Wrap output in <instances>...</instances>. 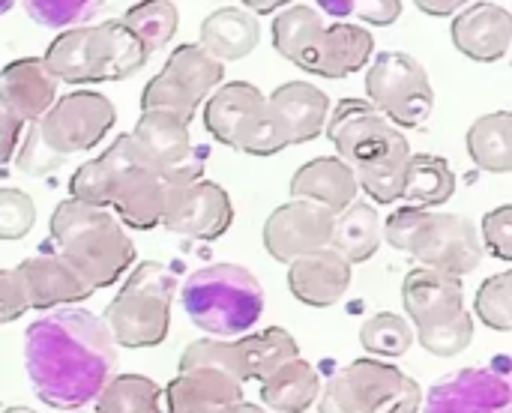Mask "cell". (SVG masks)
Instances as JSON below:
<instances>
[{"label": "cell", "mask_w": 512, "mask_h": 413, "mask_svg": "<svg viewBox=\"0 0 512 413\" xmlns=\"http://www.w3.org/2000/svg\"><path fill=\"white\" fill-rule=\"evenodd\" d=\"M24 366L36 396L54 411H78L102 393L117 369V342L102 318L63 309L24 333Z\"/></svg>", "instance_id": "6da1fadb"}, {"label": "cell", "mask_w": 512, "mask_h": 413, "mask_svg": "<svg viewBox=\"0 0 512 413\" xmlns=\"http://www.w3.org/2000/svg\"><path fill=\"white\" fill-rule=\"evenodd\" d=\"M51 237L60 255L93 285H114L135 261V246L123 225L102 207L63 201L51 216Z\"/></svg>", "instance_id": "7a4b0ae2"}, {"label": "cell", "mask_w": 512, "mask_h": 413, "mask_svg": "<svg viewBox=\"0 0 512 413\" xmlns=\"http://www.w3.org/2000/svg\"><path fill=\"white\" fill-rule=\"evenodd\" d=\"M150 51L138 36L120 21H105L99 27L63 30L45 51L42 63L57 81L90 84V81H120L135 75L147 63Z\"/></svg>", "instance_id": "3957f363"}, {"label": "cell", "mask_w": 512, "mask_h": 413, "mask_svg": "<svg viewBox=\"0 0 512 413\" xmlns=\"http://www.w3.org/2000/svg\"><path fill=\"white\" fill-rule=\"evenodd\" d=\"M180 303L198 330L231 339L249 333L261 318L264 288L240 264H210L183 282Z\"/></svg>", "instance_id": "277c9868"}, {"label": "cell", "mask_w": 512, "mask_h": 413, "mask_svg": "<svg viewBox=\"0 0 512 413\" xmlns=\"http://www.w3.org/2000/svg\"><path fill=\"white\" fill-rule=\"evenodd\" d=\"M177 294L174 273L159 261L138 264L120 294L105 309V327L123 348H156L168 336L171 300Z\"/></svg>", "instance_id": "5b68a950"}, {"label": "cell", "mask_w": 512, "mask_h": 413, "mask_svg": "<svg viewBox=\"0 0 512 413\" xmlns=\"http://www.w3.org/2000/svg\"><path fill=\"white\" fill-rule=\"evenodd\" d=\"M420 405V384L381 360H357L321 390V413H417Z\"/></svg>", "instance_id": "8992f818"}, {"label": "cell", "mask_w": 512, "mask_h": 413, "mask_svg": "<svg viewBox=\"0 0 512 413\" xmlns=\"http://www.w3.org/2000/svg\"><path fill=\"white\" fill-rule=\"evenodd\" d=\"M204 123L216 141L249 156H276L282 141L267 120V99L249 81H228L204 105Z\"/></svg>", "instance_id": "52a82bcc"}, {"label": "cell", "mask_w": 512, "mask_h": 413, "mask_svg": "<svg viewBox=\"0 0 512 413\" xmlns=\"http://www.w3.org/2000/svg\"><path fill=\"white\" fill-rule=\"evenodd\" d=\"M369 102L402 129H417L435 108V90L420 60L405 51H384L372 60L366 75Z\"/></svg>", "instance_id": "ba28073f"}, {"label": "cell", "mask_w": 512, "mask_h": 413, "mask_svg": "<svg viewBox=\"0 0 512 413\" xmlns=\"http://www.w3.org/2000/svg\"><path fill=\"white\" fill-rule=\"evenodd\" d=\"M225 78V63L213 60L198 42H186L165 60L162 72L144 87V111H168L189 123L198 105L219 87Z\"/></svg>", "instance_id": "9c48e42d"}, {"label": "cell", "mask_w": 512, "mask_h": 413, "mask_svg": "<svg viewBox=\"0 0 512 413\" xmlns=\"http://www.w3.org/2000/svg\"><path fill=\"white\" fill-rule=\"evenodd\" d=\"M114 120L117 111L108 96L96 90H75L54 99L42 120H36V132L51 153L69 159L72 153L93 150L111 132Z\"/></svg>", "instance_id": "30bf717a"}, {"label": "cell", "mask_w": 512, "mask_h": 413, "mask_svg": "<svg viewBox=\"0 0 512 413\" xmlns=\"http://www.w3.org/2000/svg\"><path fill=\"white\" fill-rule=\"evenodd\" d=\"M405 255L417 258L429 270H441V273L462 279L480 267L483 243H480L477 228L465 216L423 210L408 240Z\"/></svg>", "instance_id": "8fae6325"}, {"label": "cell", "mask_w": 512, "mask_h": 413, "mask_svg": "<svg viewBox=\"0 0 512 413\" xmlns=\"http://www.w3.org/2000/svg\"><path fill=\"white\" fill-rule=\"evenodd\" d=\"M327 135L345 165L351 171L384 156L399 138H405L372 102L366 99H342L330 117Z\"/></svg>", "instance_id": "7c38bea8"}, {"label": "cell", "mask_w": 512, "mask_h": 413, "mask_svg": "<svg viewBox=\"0 0 512 413\" xmlns=\"http://www.w3.org/2000/svg\"><path fill=\"white\" fill-rule=\"evenodd\" d=\"M333 213L312 201H288L264 222V249L273 261L291 264L309 252L327 249L333 234Z\"/></svg>", "instance_id": "4fadbf2b"}, {"label": "cell", "mask_w": 512, "mask_h": 413, "mask_svg": "<svg viewBox=\"0 0 512 413\" xmlns=\"http://www.w3.org/2000/svg\"><path fill=\"white\" fill-rule=\"evenodd\" d=\"M423 413H512V387L501 372L462 369L432 384Z\"/></svg>", "instance_id": "5bb4252c"}, {"label": "cell", "mask_w": 512, "mask_h": 413, "mask_svg": "<svg viewBox=\"0 0 512 413\" xmlns=\"http://www.w3.org/2000/svg\"><path fill=\"white\" fill-rule=\"evenodd\" d=\"M234 219V207L228 192L213 180H198L192 186L174 189L162 225L171 234L195 237V240H219Z\"/></svg>", "instance_id": "9a60e30c"}, {"label": "cell", "mask_w": 512, "mask_h": 413, "mask_svg": "<svg viewBox=\"0 0 512 413\" xmlns=\"http://www.w3.org/2000/svg\"><path fill=\"white\" fill-rule=\"evenodd\" d=\"M330 99L321 87L309 81H288L273 90L267 99V120L282 141V147L306 144L321 135L327 126Z\"/></svg>", "instance_id": "2e32d148"}, {"label": "cell", "mask_w": 512, "mask_h": 413, "mask_svg": "<svg viewBox=\"0 0 512 413\" xmlns=\"http://www.w3.org/2000/svg\"><path fill=\"white\" fill-rule=\"evenodd\" d=\"M372 48L375 39L366 27L336 21L333 27H324L315 45L297 60V66L321 78H348L369 63Z\"/></svg>", "instance_id": "e0dca14e"}, {"label": "cell", "mask_w": 512, "mask_h": 413, "mask_svg": "<svg viewBox=\"0 0 512 413\" xmlns=\"http://www.w3.org/2000/svg\"><path fill=\"white\" fill-rule=\"evenodd\" d=\"M18 276L24 282L27 306H33V309L81 303V300L93 297V291H96L63 255H54V252L27 258L18 267Z\"/></svg>", "instance_id": "ac0fdd59"}, {"label": "cell", "mask_w": 512, "mask_h": 413, "mask_svg": "<svg viewBox=\"0 0 512 413\" xmlns=\"http://www.w3.org/2000/svg\"><path fill=\"white\" fill-rule=\"evenodd\" d=\"M57 99V78L39 57H18L0 69V108L21 123H36Z\"/></svg>", "instance_id": "d6986e66"}, {"label": "cell", "mask_w": 512, "mask_h": 413, "mask_svg": "<svg viewBox=\"0 0 512 413\" xmlns=\"http://www.w3.org/2000/svg\"><path fill=\"white\" fill-rule=\"evenodd\" d=\"M453 42L456 48L477 60L495 63L507 57L512 42V15L501 3H471L453 18Z\"/></svg>", "instance_id": "ffe728a7"}, {"label": "cell", "mask_w": 512, "mask_h": 413, "mask_svg": "<svg viewBox=\"0 0 512 413\" xmlns=\"http://www.w3.org/2000/svg\"><path fill=\"white\" fill-rule=\"evenodd\" d=\"M129 141L135 150V162L159 174L177 168L192 153L189 123L168 111H144Z\"/></svg>", "instance_id": "44dd1931"}, {"label": "cell", "mask_w": 512, "mask_h": 413, "mask_svg": "<svg viewBox=\"0 0 512 413\" xmlns=\"http://www.w3.org/2000/svg\"><path fill=\"white\" fill-rule=\"evenodd\" d=\"M348 285H351V264L330 246L288 264V288L306 306L327 309L345 297Z\"/></svg>", "instance_id": "7402d4cb"}, {"label": "cell", "mask_w": 512, "mask_h": 413, "mask_svg": "<svg viewBox=\"0 0 512 413\" xmlns=\"http://www.w3.org/2000/svg\"><path fill=\"white\" fill-rule=\"evenodd\" d=\"M402 300H405V312L411 315V321H417V327L438 324L465 312L462 279L429 267H417L405 276Z\"/></svg>", "instance_id": "603a6c76"}, {"label": "cell", "mask_w": 512, "mask_h": 413, "mask_svg": "<svg viewBox=\"0 0 512 413\" xmlns=\"http://www.w3.org/2000/svg\"><path fill=\"white\" fill-rule=\"evenodd\" d=\"M357 177L351 165H345L339 156H321L306 162L303 168L294 171L291 177V195L300 201H312L333 216L348 210L357 201Z\"/></svg>", "instance_id": "cb8c5ba5"}, {"label": "cell", "mask_w": 512, "mask_h": 413, "mask_svg": "<svg viewBox=\"0 0 512 413\" xmlns=\"http://www.w3.org/2000/svg\"><path fill=\"white\" fill-rule=\"evenodd\" d=\"M135 150L129 135H120L102 156L84 162L72 180H69V192L72 201L87 204V207H102L108 210V204L114 201V192L120 186V180L126 177L129 168H135Z\"/></svg>", "instance_id": "d4e9b609"}, {"label": "cell", "mask_w": 512, "mask_h": 413, "mask_svg": "<svg viewBox=\"0 0 512 413\" xmlns=\"http://www.w3.org/2000/svg\"><path fill=\"white\" fill-rule=\"evenodd\" d=\"M171 183L165 180V174L159 171H150V168H129L126 177L120 180L117 192H114V207L120 213V219L129 225V228H138V231H147V228H156L162 225V216L168 210V201H171Z\"/></svg>", "instance_id": "484cf974"}, {"label": "cell", "mask_w": 512, "mask_h": 413, "mask_svg": "<svg viewBox=\"0 0 512 413\" xmlns=\"http://www.w3.org/2000/svg\"><path fill=\"white\" fill-rule=\"evenodd\" d=\"M168 413H213L243 402V384L216 369L180 372L168 390Z\"/></svg>", "instance_id": "4316f807"}, {"label": "cell", "mask_w": 512, "mask_h": 413, "mask_svg": "<svg viewBox=\"0 0 512 413\" xmlns=\"http://www.w3.org/2000/svg\"><path fill=\"white\" fill-rule=\"evenodd\" d=\"M261 39L258 18L246 12L243 6H219L201 21V48L225 63V60H243L249 51H255Z\"/></svg>", "instance_id": "83f0119b"}, {"label": "cell", "mask_w": 512, "mask_h": 413, "mask_svg": "<svg viewBox=\"0 0 512 413\" xmlns=\"http://www.w3.org/2000/svg\"><path fill=\"white\" fill-rule=\"evenodd\" d=\"M318 396H321V378L300 357L288 360L267 381H261V402L264 408H270V413L309 411Z\"/></svg>", "instance_id": "f1b7e54d"}, {"label": "cell", "mask_w": 512, "mask_h": 413, "mask_svg": "<svg viewBox=\"0 0 512 413\" xmlns=\"http://www.w3.org/2000/svg\"><path fill=\"white\" fill-rule=\"evenodd\" d=\"M381 216L372 204L366 201H354L348 210H342L333 219V234H330V249L339 252L348 264H363L369 261L384 234H381Z\"/></svg>", "instance_id": "f546056e"}, {"label": "cell", "mask_w": 512, "mask_h": 413, "mask_svg": "<svg viewBox=\"0 0 512 413\" xmlns=\"http://www.w3.org/2000/svg\"><path fill=\"white\" fill-rule=\"evenodd\" d=\"M453 192H456V174L447 165V159L429 156V153H411L405 183H402V201H408L411 207L429 210V207L450 201Z\"/></svg>", "instance_id": "4dcf8cb0"}, {"label": "cell", "mask_w": 512, "mask_h": 413, "mask_svg": "<svg viewBox=\"0 0 512 413\" xmlns=\"http://www.w3.org/2000/svg\"><path fill=\"white\" fill-rule=\"evenodd\" d=\"M468 153L471 159L492 174L512 171V114L495 111L474 120L468 129Z\"/></svg>", "instance_id": "1f68e13d"}, {"label": "cell", "mask_w": 512, "mask_h": 413, "mask_svg": "<svg viewBox=\"0 0 512 413\" xmlns=\"http://www.w3.org/2000/svg\"><path fill=\"white\" fill-rule=\"evenodd\" d=\"M408 162H411V144H408V138H399L384 156H378L375 162L354 171L357 186L378 204L402 201V183H405Z\"/></svg>", "instance_id": "d6a6232c"}, {"label": "cell", "mask_w": 512, "mask_h": 413, "mask_svg": "<svg viewBox=\"0 0 512 413\" xmlns=\"http://www.w3.org/2000/svg\"><path fill=\"white\" fill-rule=\"evenodd\" d=\"M321 33H324V18L312 3H288L273 18V48L291 63H297Z\"/></svg>", "instance_id": "836d02e7"}, {"label": "cell", "mask_w": 512, "mask_h": 413, "mask_svg": "<svg viewBox=\"0 0 512 413\" xmlns=\"http://www.w3.org/2000/svg\"><path fill=\"white\" fill-rule=\"evenodd\" d=\"M237 345L243 351L246 381H267L279 366L300 357L297 354V339L282 327H270V330L255 333V336H249V339H243Z\"/></svg>", "instance_id": "e575fe53"}, {"label": "cell", "mask_w": 512, "mask_h": 413, "mask_svg": "<svg viewBox=\"0 0 512 413\" xmlns=\"http://www.w3.org/2000/svg\"><path fill=\"white\" fill-rule=\"evenodd\" d=\"M99 413H162V390L144 375H117L96 396Z\"/></svg>", "instance_id": "d590c367"}, {"label": "cell", "mask_w": 512, "mask_h": 413, "mask_svg": "<svg viewBox=\"0 0 512 413\" xmlns=\"http://www.w3.org/2000/svg\"><path fill=\"white\" fill-rule=\"evenodd\" d=\"M147 51H156L171 42L180 24V12L168 0H153V3H135L123 12L120 18Z\"/></svg>", "instance_id": "8d00e7d4"}, {"label": "cell", "mask_w": 512, "mask_h": 413, "mask_svg": "<svg viewBox=\"0 0 512 413\" xmlns=\"http://www.w3.org/2000/svg\"><path fill=\"white\" fill-rule=\"evenodd\" d=\"M360 345L375 357H402L414 345V327L393 312H378L363 321Z\"/></svg>", "instance_id": "74e56055"}, {"label": "cell", "mask_w": 512, "mask_h": 413, "mask_svg": "<svg viewBox=\"0 0 512 413\" xmlns=\"http://www.w3.org/2000/svg\"><path fill=\"white\" fill-rule=\"evenodd\" d=\"M189 369H216L231 375L234 381H246V363H243V351L237 342H225V339H198L192 342L183 357H180V372Z\"/></svg>", "instance_id": "f35d334b"}, {"label": "cell", "mask_w": 512, "mask_h": 413, "mask_svg": "<svg viewBox=\"0 0 512 413\" xmlns=\"http://www.w3.org/2000/svg\"><path fill=\"white\" fill-rule=\"evenodd\" d=\"M417 339L435 357H456V354H462L471 345V339H474V321H471L468 312H459V315H453L447 321L417 327Z\"/></svg>", "instance_id": "ab89813d"}, {"label": "cell", "mask_w": 512, "mask_h": 413, "mask_svg": "<svg viewBox=\"0 0 512 413\" xmlns=\"http://www.w3.org/2000/svg\"><path fill=\"white\" fill-rule=\"evenodd\" d=\"M99 9H102V3H96V0H30V3H24L27 18H33L42 27H51V30L84 27V21H90Z\"/></svg>", "instance_id": "60d3db41"}, {"label": "cell", "mask_w": 512, "mask_h": 413, "mask_svg": "<svg viewBox=\"0 0 512 413\" xmlns=\"http://www.w3.org/2000/svg\"><path fill=\"white\" fill-rule=\"evenodd\" d=\"M477 315L492 330L510 333L512 330V273H495L477 291Z\"/></svg>", "instance_id": "b9f144b4"}, {"label": "cell", "mask_w": 512, "mask_h": 413, "mask_svg": "<svg viewBox=\"0 0 512 413\" xmlns=\"http://www.w3.org/2000/svg\"><path fill=\"white\" fill-rule=\"evenodd\" d=\"M36 222L33 198L21 189H0V240H21Z\"/></svg>", "instance_id": "7bdbcfd3"}, {"label": "cell", "mask_w": 512, "mask_h": 413, "mask_svg": "<svg viewBox=\"0 0 512 413\" xmlns=\"http://www.w3.org/2000/svg\"><path fill=\"white\" fill-rule=\"evenodd\" d=\"M15 162H18V168H21L24 174L42 177V174L60 168L66 159L57 156V153H51V150L42 144V138H39V132H36V123H33L30 132H27V138H24V144H21V153L15 156Z\"/></svg>", "instance_id": "ee69618b"}, {"label": "cell", "mask_w": 512, "mask_h": 413, "mask_svg": "<svg viewBox=\"0 0 512 413\" xmlns=\"http://www.w3.org/2000/svg\"><path fill=\"white\" fill-rule=\"evenodd\" d=\"M483 240L501 261H512V207L501 204L483 219Z\"/></svg>", "instance_id": "f6af8a7d"}, {"label": "cell", "mask_w": 512, "mask_h": 413, "mask_svg": "<svg viewBox=\"0 0 512 413\" xmlns=\"http://www.w3.org/2000/svg\"><path fill=\"white\" fill-rule=\"evenodd\" d=\"M27 309L30 306L18 270H0V324L18 321Z\"/></svg>", "instance_id": "bcb514c9"}, {"label": "cell", "mask_w": 512, "mask_h": 413, "mask_svg": "<svg viewBox=\"0 0 512 413\" xmlns=\"http://www.w3.org/2000/svg\"><path fill=\"white\" fill-rule=\"evenodd\" d=\"M351 12H357L369 24L384 27L402 15V3L399 0H351Z\"/></svg>", "instance_id": "7dc6e473"}, {"label": "cell", "mask_w": 512, "mask_h": 413, "mask_svg": "<svg viewBox=\"0 0 512 413\" xmlns=\"http://www.w3.org/2000/svg\"><path fill=\"white\" fill-rule=\"evenodd\" d=\"M21 120L12 117L9 111L0 108V165L9 162L15 156V147H18V138H21Z\"/></svg>", "instance_id": "c3c4849f"}, {"label": "cell", "mask_w": 512, "mask_h": 413, "mask_svg": "<svg viewBox=\"0 0 512 413\" xmlns=\"http://www.w3.org/2000/svg\"><path fill=\"white\" fill-rule=\"evenodd\" d=\"M462 6H465L462 0H444V3H438V0H417V9H423L429 15H450L453 9H462Z\"/></svg>", "instance_id": "681fc988"}, {"label": "cell", "mask_w": 512, "mask_h": 413, "mask_svg": "<svg viewBox=\"0 0 512 413\" xmlns=\"http://www.w3.org/2000/svg\"><path fill=\"white\" fill-rule=\"evenodd\" d=\"M213 413H267V411H264V408H258V405L237 402V405H231V408H222V411H213Z\"/></svg>", "instance_id": "f907efd6"}, {"label": "cell", "mask_w": 512, "mask_h": 413, "mask_svg": "<svg viewBox=\"0 0 512 413\" xmlns=\"http://www.w3.org/2000/svg\"><path fill=\"white\" fill-rule=\"evenodd\" d=\"M285 6H288V3H255V0H252V3H246V12H249V9H255V12H273V9H285Z\"/></svg>", "instance_id": "816d5d0a"}, {"label": "cell", "mask_w": 512, "mask_h": 413, "mask_svg": "<svg viewBox=\"0 0 512 413\" xmlns=\"http://www.w3.org/2000/svg\"><path fill=\"white\" fill-rule=\"evenodd\" d=\"M3 413H36V411H30V408H6Z\"/></svg>", "instance_id": "f5cc1de1"}, {"label": "cell", "mask_w": 512, "mask_h": 413, "mask_svg": "<svg viewBox=\"0 0 512 413\" xmlns=\"http://www.w3.org/2000/svg\"><path fill=\"white\" fill-rule=\"evenodd\" d=\"M6 9H12V3H9V0H0V15H3Z\"/></svg>", "instance_id": "db71d44e"}, {"label": "cell", "mask_w": 512, "mask_h": 413, "mask_svg": "<svg viewBox=\"0 0 512 413\" xmlns=\"http://www.w3.org/2000/svg\"><path fill=\"white\" fill-rule=\"evenodd\" d=\"M75 413H84V411H75Z\"/></svg>", "instance_id": "11a10c76"}]
</instances>
